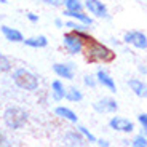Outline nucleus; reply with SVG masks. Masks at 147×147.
Wrapping results in <instances>:
<instances>
[{
  "label": "nucleus",
  "mask_w": 147,
  "mask_h": 147,
  "mask_svg": "<svg viewBox=\"0 0 147 147\" xmlns=\"http://www.w3.org/2000/svg\"><path fill=\"white\" fill-rule=\"evenodd\" d=\"M107 128L117 134H121V136H131L136 131V121L117 112V114H112L107 120Z\"/></svg>",
  "instance_id": "obj_5"
},
{
  "label": "nucleus",
  "mask_w": 147,
  "mask_h": 147,
  "mask_svg": "<svg viewBox=\"0 0 147 147\" xmlns=\"http://www.w3.org/2000/svg\"><path fill=\"white\" fill-rule=\"evenodd\" d=\"M22 45L27 48H32V50H45L50 45V40H48V37L43 35V34H37V35L24 37Z\"/></svg>",
  "instance_id": "obj_17"
},
{
  "label": "nucleus",
  "mask_w": 147,
  "mask_h": 147,
  "mask_svg": "<svg viewBox=\"0 0 147 147\" xmlns=\"http://www.w3.org/2000/svg\"><path fill=\"white\" fill-rule=\"evenodd\" d=\"M7 131H8L7 128H2V126H0V147H11V146L16 144V141L11 139Z\"/></svg>",
  "instance_id": "obj_24"
},
{
  "label": "nucleus",
  "mask_w": 147,
  "mask_h": 147,
  "mask_svg": "<svg viewBox=\"0 0 147 147\" xmlns=\"http://www.w3.org/2000/svg\"><path fill=\"white\" fill-rule=\"evenodd\" d=\"M85 99V91L83 88H80L78 85H69L66 90V99L70 104H80Z\"/></svg>",
  "instance_id": "obj_18"
},
{
  "label": "nucleus",
  "mask_w": 147,
  "mask_h": 147,
  "mask_svg": "<svg viewBox=\"0 0 147 147\" xmlns=\"http://www.w3.org/2000/svg\"><path fill=\"white\" fill-rule=\"evenodd\" d=\"M83 56L86 58V61L91 64H99V66H107V64L114 63L115 61V50L110 45L104 43L101 40L96 38H90L86 48H85Z\"/></svg>",
  "instance_id": "obj_2"
},
{
  "label": "nucleus",
  "mask_w": 147,
  "mask_h": 147,
  "mask_svg": "<svg viewBox=\"0 0 147 147\" xmlns=\"http://www.w3.org/2000/svg\"><path fill=\"white\" fill-rule=\"evenodd\" d=\"M126 86L136 98L147 99V82L142 77H129L126 80Z\"/></svg>",
  "instance_id": "obj_14"
},
{
  "label": "nucleus",
  "mask_w": 147,
  "mask_h": 147,
  "mask_svg": "<svg viewBox=\"0 0 147 147\" xmlns=\"http://www.w3.org/2000/svg\"><path fill=\"white\" fill-rule=\"evenodd\" d=\"M63 8L64 10H83V0H63Z\"/></svg>",
  "instance_id": "obj_25"
},
{
  "label": "nucleus",
  "mask_w": 147,
  "mask_h": 147,
  "mask_svg": "<svg viewBox=\"0 0 147 147\" xmlns=\"http://www.w3.org/2000/svg\"><path fill=\"white\" fill-rule=\"evenodd\" d=\"M82 85H83V88H86V90L98 88L96 75H94V74H83V77H82Z\"/></svg>",
  "instance_id": "obj_23"
},
{
  "label": "nucleus",
  "mask_w": 147,
  "mask_h": 147,
  "mask_svg": "<svg viewBox=\"0 0 147 147\" xmlns=\"http://www.w3.org/2000/svg\"><path fill=\"white\" fill-rule=\"evenodd\" d=\"M15 64H13V59L8 55L0 51V75H5V74H10L13 70Z\"/></svg>",
  "instance_id": "obj_21"
},
{
  "label": "nucleus",
  "mask_w": 147,
  "mask_h": 147,
  "mask_svg": "<svg viewBox=\"0 0 147 147\" xmlns=\"http://www.w3.org/2000/svg\"><path fill=\"white\" fill-rule=\"evenodd\" d=\"M75 126H77V129L82 133V136L85 138V141H86V144H94V142H96V139H98V136H96V134H94V133H93L91 129L88 128V126L82 125L80 121H78V123H77Z\"/></svg>",
  "instance_id": "obj_22"
},
{
  "label": "nucleus",
  "mask_w": 147,
  "mask_h": 147,
  "mask_svg": "<svg viewBox=\"0 0 147 147\" xmlns=\"http://www.w3.org/2000/svg\"><path fill=\"white\" fill-rule=\"evenodd\" d=\"M83 10L94 18V21H109L112 18L110 8L104 0H83Z\"/></svg>",
  "instance_id": "obj_7"
},
{
  "label": "nucleus",
  "mask_w": 147,
  "mask_h": 147,
  "mask_svg": "<svg viewBox=\"0 0 147 147\" xmlns=\"http://www.w3.org/2000/svg\"><path fill=\"white\" fill-rule=\"evenodd\" d=\"M10 78L16 88L26 93H37L42 86L40 75L26 66L13 67V70L10 72Z\"/></svg>",
  "instance_id": "obj_1"
},
{
  "label": "nucleus",
  "mask_w": 147,
  "mask_h": 147,
  "mask_svg": "<svg viewBox=\"0 0 147 147\" xmlns=\"http://www.w3.org/2000/svg\"><path fill=\"white\" fill-rule=\"evenodd\" d=\"M64 29L72 30V32H77V34H82V35H86V37H91L90 35L91 27L85 26L83 22H78V21H75V19H69V18L64 19Z\"/></svg>",
  "instance_id": "obj_19"
},
{
  "label": "nucleus",
  "mask_w": 147,
  "mask_h": 147,
  "mask_svg": "<svg viewBox=\"0 0 147 147\" xmlns=\"http://www.w3.org/2000/svg\"><path fill=\"white\" fill-rule=\"evenodd\" d=\"M66 90L67 85L64 83V80L56 77L55 80L50 82V88H48V98L53 101V102H63L66 99Z\"/></svg>",
  "instance_id": "obj_12"
},
{
  "label": "nucleus",
  "mask_w": 147,
  "mask_h": 147,
  "mask_svg": "<svg viewBox=\"0 0 147 147\" xmlns=\"http://www.w3.org/2000/svg\"><path fill=\"white\" fill-rule=\"evenodd\" d=\"M91 109L98 115H112V114H117L120 106H118V101L114 96H99L98 99L93 101Z\"/></svg>",
  "instance_id": "obj_8"
},
{
  "label": "nucleus",
  "mask_w": 147,
  "mask_h": 147,
  "mask_svg": "<svg viewBox=\"0 0 147 147\" xmlns=\"http://www.w3.org/2000/svg\"><path fill=\"white\" fill-rule=\"evenodd\" d=\"M94 146H98V147H110V146H112V142H110L107 138H98L96 142H94Z\"/></svg>",
  "instance_id": "obj_30"
},
{
  "label": "nucleus",
  "mask_w": 147,
  "mask_h": 147,
  "mask_svg": "<svg viewBox=\"0 0 147 147\" xmlns=\"http://www.w3.org/2000/svg\"><path fill=\"white\" fill-rule=\"evenodd\" d=\"M136 125L139 126V131L147 134V112H139L136 115Z\"/></svg>",
  "instance_id": "obj_26"
},
{
  "label": "nucleus",
  "mask_w": 147,
  "mask_h": 147,
  "mask_svg": "<svg viewBox=\"0 0 147 147\" xmlns=\"http://www.w3.org/2000/svg\"><path fill=\"white\" fill-rule=\"evenodd\" d=\"M110 47L114 48V50H118V48H125L121 38H117V37H110Z\"/></svg>",
  "instance_id": "obj_29"
},
{
  "label": "nucleus",
  "mask_w": 147,
  "mask_h": 147,
  "mask_svg": "<svg viewBox=\"0 0 147 147\" xmlns=\"http://www.w3.org/2000/svg\"><path fill=\"white\" fill-rule=\"evenodd\" d=\"M8 3V0H0V5H7Z\"/></svg>",
  "instance_id": "obj_34"
},
{
  "label": "nucleus",
  "mask_w": 147,
  "mask_h": 147,
  "mask_svg": "<svg viewBox=\"0 0 147 147\" xmlns=\"http://www.w3.org/2000/svg\"><path fill=\"white\" fill-rule=\"evenodd\" d=\"M53 24H55L56 29H64V18H61V16L55 18L53 19Z\"/></svg>",
  "instance_id": "obj_32"
},
{
  "label": "nucleus",
  "mask_w": 147,
  "mask_h": 147,
  "mask_svg": "<svg viewBox=\"0 0 147 147\" xmlns=\"http://www.w3.org/2000/svg\"><path fill=\"white\" fill-rule=\"evenodd\" d=\"M136 70H138V74H139L141 77H147V64L146 63H139L136 66Z\"/></svg>",
  "instance_id": "obj_31"
},
{
  "label": "nucleus",
  "mask_w": 147,
  "mask_h": 147,
  "mask_svg": "<svg viewBox=\"0 0 147 147\" xmlns=\"http://www.w3.org/2000/svg\"><path fill=\"white\" fill-rule=\"evenodd\" d=\"M26 19L30 22V24H37V22L40 21V15H37V13H34V11H27Z\"/></svg>",
  "instance_id": "obj_28"
},
{
  "label": "nucleus",
  "mask_w": 147,
  "mask_h": 147,
  "mask_svg": "<svg viewBox=\"0 0 147 147\" xmlns=\"http://www.w3.org/2000/svg\"><path fill=\"white\" fill-rule=\"evenodd\" d=\"M129 147H147V134L142 131H134L129 138Z\"/></svg>",
  "instance_id": "obj_20"
},
{
  "label": "nucleus",
  "mask_w": 147,
  "mask_h": 147,
  "mask_svg": "<svg viewBox=\"0 0 147 147\" xmlns=\"http://www.w3.org/2000/svg\"><path fill=\"white\" fill-rule=\"evenodd\" d=\"M63 18H69V19H75V21L78 22H83L85 26L88 27H94V18H91V16L86 13L85 10H75V11H70V10H64L63 8Z\"/></svg>",
  "instance_id": "obj_15"
},
{
  "label": "nucleus",
  "mask_w": 147,
  "mask_h": 147,
  "mask_svg": "<svg viewBox=\"0 0 147 147\" xmlns=\"http://www.w3.org/2000/svg\"><path fill=\"white\" fill-rule=\"evenodd\" d=\"M109 2H117V0H109Z\"/></svg>",
  "instance_id": "obj_35"
},
{
  "label": "nucleus",
  "mask_w": 147,
  "mask_h": 147,
  "mask_svg": "<svg viewBox=\"0 0 147 147\" xmlns=\"http://www.w3.org/2000/svg\"><path fill=\"white\" fill-rule=\"evenodd\" d=\"M120 146H123V147L128 146V147H129V138H128V136L121 138V139H120Z\"/></svg>",
  "instance_id": "obj_33"
},
{
  "label": "nucleus",
  "mask_w": 147,
  "mask_h": 147,
  "mask_svg": "<svg viewBox=\"0 0 147 147\" xmlns=\"http://www.w3.org/2000/svg\"><path fill=\"white\" fill-rule=\"evenodd\" d=\"M91 37L82 35V34L72 32V30H66L63 34V38H61V47L66 51L67 56L70 58H77V56H83L86 43Z\"/></svg>",
  "instance_id": "obj_4"
},
{
  "label": "nucleus",
  "mask_w": 147,
  "mask_h": 147,
  "mask_svg": "<svg viewBox=\"0 0 147 147\" xmlns=\"http://www.w3.org/2000/svg\"><path fill=\"white\" fill-rule=\"evenodd\" d=\"M0 34L10 43H22V40H24V34L18 27L8 26V24H0Z\"/></svg>",
  "instance_id": "obj_16"
},
{
  "label": "nucleus",
  "mask_w": 147,
  "mask_h": 147,
  "mask_svg": "<svg viewBox=\"0 0 147 147\" xmlns=\"http://www.w3.org/2000/svg\"><path fill=\"white\" fill-rule=\"evenodd\" d=\"M123 45L134 51H147V32L142 29H128L121 34Z\"/></svg>",
  "instance_id": "obj_6"
},
{
  "label": "nucleus",
  "mask_w": 147,
  "mask_h": 147,
  "mask_svg": "<svg viewBox=\"0 0 147 147\" xmlns=\"http://www.w3.org/2000/svg\"><path fill=\"white\" fill-rule=\"evenodd\" d=\"M96 75V82H98V86L106 91H109L110 94H117L118 91V86H117V82H115L114 75L109 72V69L104 66H99L94 72Z\"/></svg>",
  "instance_id": "obj_10"
},
{
  "label": "nucleus",
  "mask_w": 147,
  "mask_h": 147,
  "mask_svg": "<svg viewBox=\"0 0 147 147\" xmlns=\"http://www.w3.org/2000/svg\"><path fill=\"white\" fill-rule=\"evenodd\" d=\"M29 110L26 107L18 106V104H10L2 112V123L11 133L21 131L29 123Z\"/></svg>",
  "instance_id": "obj_3"
},
{
  "label": "nucleus",
  "mask_w": 147,
  "mask_h": 147,
  "mask_svg": "<svg viewBox=\"0 0 147 147\" xmlns=\"http://www.w3.org/2000/svg\"><path fill=\"white\" fill-rule=\"evenodd\" d=\"M51 70L58 78L64 82H74L75 77H77L78 67L75 63L72 61H58V63H53Z\"/></svg>",
  "instance_id": "obj_9"
},
{
  "label": "nucleus",
  "mask_w": 147,
  "mask_h": 147,
  "mask_svg": "<svg viewBox=\"0 0 147 147\" xmlns=\"http://www.w3.org/2000/svg\"><path fill=\"white\" fill-rule=\"evenodd\" d=\"M53 114H55L56 118L66 121V123H69V125H77L78 121H80L78 114L72 109V107L66 106V104H59L58 102V106H55V109H53Z\"/></svg>",
  "instance_id": "obj_11"
},
{
  "label": "nucleus",
  "mask_w": 147,
  "mask_h": 147,
  "mask_svg": "<svg viewBox=\"0 0 147 147\" xmlns=\"http://www.w3.org/2000/svg\"><path fill=\"white\" fill-rule=\"evenodd\" d=\"M40 2L50 8H63V0H40Z\"/></svg>",
  "instance_id": "obj_27"
},
{
  "label": "nucleus",
  "mask_w": 147,
  "mask_h": 147,
  "mask_svg": "<svg viewBox=\"0 0 147 147\" xmlns=\"http://www.w3.org/2000/svg\"><path fill=\"white\" fill-rule=\"evenodd\" d=\"M61 141H63V144H64V146H67V147H82V146L86 144L85 138L82 136V133L77 129V126H75V125H72V128L66 129V131L63 133Z\"/></svg>",
  "instance_id": "obj_13"
}]
</instances>
